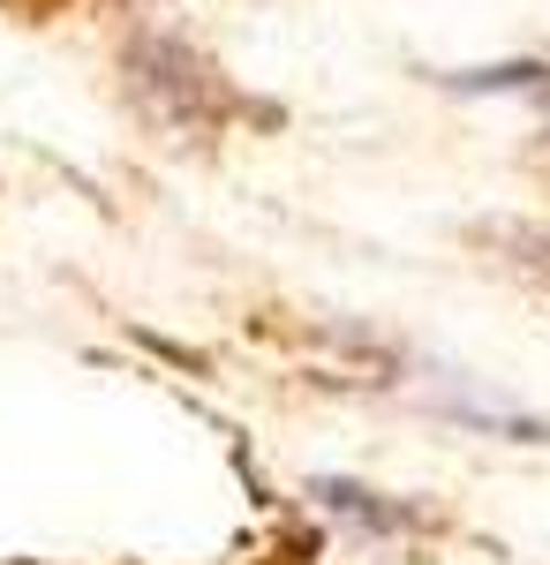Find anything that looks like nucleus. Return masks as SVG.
Wrapping results in <instances>:
<instances>
[{"instance_id": "20e7f679", "label": "nucleus", "mask_w": 550, "mask_h": 565, "mask_svg": "<svg viewBox=\"0 0 550 565\" xmlns=\"http://www.w3.org/2000/svg\"><path fill=\"white\" fill-rule=\"evenodd\" d=\"M317 498L332 513H355L362 527H408L415 521V505H378V490H355V482H317Z\"/></svg>"}, {"instance_id": "7ed1b4c3", "label": "nucleus", "mask_w": 550, "mask_h": 565, "mask_svg": "<svg viewBox=\"0 0 550 565\" xmlns=\"http://www.w3.org/2000/svg\"><path fill=\"white\" fill-rule=\"evenodd\" d=\"M445 90H475V98H498V90H550V61H498V68H461V76H437Z\"/></svg>"}, {"instance_id": "f03ea898", "label": "nucleus", "mask_w": 550, "mask_h": 565, "mask_svg": "<svg viewBox=\"0 0 550 565\" xmlns=\"http://www.w3.org/2000/svg\"><path fill=\"white\" fill-rule=\"evenodd\" d=\"M475 234L498 249V264H506L512 279H528V287H543V295H550V234H543V226H528V218H483Z\"/></svg>"}, {"instance_id": "f257e3e1", "label": "nucleus", "mask_w": 550, "mask_h": 565, "mask_svg": "<svg viewBox=\"0 0 550 565\" xmlns=\"http://www.w3.org/2000/svg\"><path fill=\"white\" fill-rule=\"evenodd\" d=\"M121 90L144 121H159L173 136H212L242 114V98L219 76V61L197 53L189 39H173V31H136L121 45Z\"/></svg>"}]
</instances>
